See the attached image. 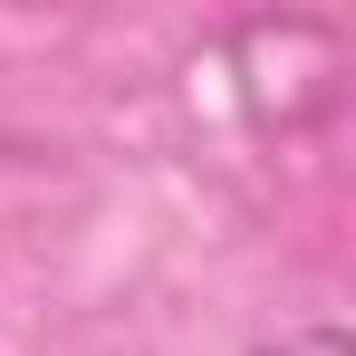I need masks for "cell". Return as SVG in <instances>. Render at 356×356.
<instances>
[{
    "label": "cell",
    "mask_w": 356,
    "mask_h": 356,
    "mask_svg": "<svg viewBox=\"0 0 356 356\" xmlns=\"http://www.w3.org/2000/svg\"><path fill=\"white\" fill-rule=\"evenodd\" d=\"M232 67H241L250 116L280 125V135H298V125H318L327 106H337L347 49H337V29H327V19L280 10V19H241V29H232Z\"/></svg>",
    "instance_id": "6da1fadb"
},
{
    "label": "cell",
    "mask_w": 356,
    "mask_h": 356,
    "mask_svg": "<svg viewBox=\"0 0 356 356\" xmlns=\"http://www.w3.org/2000/svg\"><path fill=\"white\" fill-rule=\"evenodd\" d=\"M260 356H356V347H347V327H280Z\"/></svg>",
    "instance_id": "7a4b0ae2"
}]
</instances>
